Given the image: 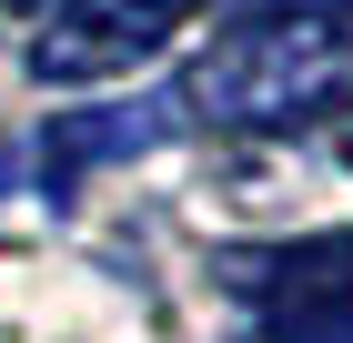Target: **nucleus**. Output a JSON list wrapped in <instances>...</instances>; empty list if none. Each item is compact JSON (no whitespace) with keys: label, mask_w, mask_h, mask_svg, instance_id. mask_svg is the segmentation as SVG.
Masks as SVG:
<instances>
[{"label":"nucleus","mask_w":353,"mask_h":343,"mask_svg":"<svg viewBox=\"0 0 353 343\" xmlns=\"http://www.w3.org/2000/svg\"><path fill=\"white\" fill-rule=\"evenodd\" d=\"M182 132V101L172 91H152V101H101V111H61L51 132H41V182L71 192L81 172H101V161H132L152 152V141Z\"/></svg>","instance_id":"obj_4"},{"label":"nucleus","mask_w":353,"mask_h":343,"mask_svg":"<svg viewBox=\"0 0 353 343\" xmlns=\"http://www.w3.org/2000/svg\"><path fill=\"white\" fill-rule=\"evenodd\" d=\"M182 111L222 132H303L323 111H353V10H283L222 30L192 61Z\"/></svg>","instance_id":"obj_1"},{"label":"nucleus","mask_w":353,"mask_h":343,"mask_svg":"<svg viewBox=\"0 0 353 343\" xmlns=\"http://www.w3.org/2000/svg\"><path fill=\"white\" fill-rule=\"evenodd\" d=\"M252 21H283V10H353V0H243Z\"/></svg>","instance_id":"obj_5"},{"label":"nucleus","mask_w":353,"mask_h":343,"mask_svg":"<svg viewBox=\"0 0 353 343\" xmlns=\"http://www.w3.org/2000/svg\"><path fill=\"white\" fill-rule=\"evenodd\" d=\"M212 0H61L41 41H30V71L41 81H111L132 61L172 51V30H192Z\"/></svg>","instance_id":"obj_2"},{"label":"nucleus","mask_w":353,"mask_h":343,"mask_svg":"<svg viewBox=\"0 0 353 343\" xmlns=\"http://www.w3.org/2000/svg\"><path fill=\"white\" fill-rule=\"evenodd\" d=\"M222 283L263 313V333H303L323 313H353V233L272 242V253H222Z\"/></svg>","instance_id":"obj_3"}]
</instances>
